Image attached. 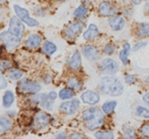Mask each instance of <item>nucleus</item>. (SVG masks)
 <instances>
[{
    "label": "nucleus",
    "mask_w": 149,
    "mask_h": 139,
    "mask_svg": "<svg viewBox=\"0 0 149 139\" xmlns=\"http://www.w3.org/2000/svg\"><path fill=\"white\" fill-rule=\"evenodd\" d=\"M7 76L9 77L12 80H16V79H19L22 76V72L18 69H9L7 71Z\"/></svg>",
    "instance_id": "29"
},
{
    "label": "nucleus",
    "mask_w": 149,
    "mask_h": 139,
    "mask_svg": "<svg viewBox=\"0 0 149 139\" xmlns=\"http://www.w3.org/2000/svg\"><path fill=\"white\" fill-rule=\"evenodd\" d=\"M130 49H131V47H130V44L126 43L125 45H124L122 51L120 52V55H119L120 56V60L122 61V63H123L124 65H126V64H127V62H128V56H129Z\"/></svg>",
    "instance_id": "20"
},
{
    "label": "nucleus",
    "mask_w": 149,
    "mask_h": 139,
    "mask_svg": "<svg viewBox=\"0 0 149 139\" xmlns=\"http://www.w3.org/2000/svg\"><path fill=\"white\" fill-rule=\"evenodd\" d=\"M59 96L61 100H71V98H73V96H74V92H73L72 89H70V88H64V89H61L60 92H59Z\"/></svg>",
    "instance_id": "25"
},
{
    "label": "nucleus",
    "mask_w": 149,
    "mask_h": 139,
    "mask_svg": "<svg viewBox=\"0 0 149 139\" xmlns=\"http://www.w3.org/2000/svg\"><path fill=\"white\" fill-rule=\"evenodd\" d=\"M100 69L104 74H107L108 76H113L119 71V65L114 59L107 58L102 61Z\"/></svg>",
    "instance_id": "4"
},
{
    "label": "nucleus",
    "mask_w": 149,
    "mask_h": 139,
    "mask_svg": "<svg viewBox=\"0 0 149 139\" xmlns=\"http://www.w3.org/2000/svg\"><path fill=\"white\" fill-rule=\"evenodd\" d=\"M81 66V56L78 51H75L70 57V61H69V67L72 70H77Z\"/></svg>",
    "instance_id": "17"
},
{
    "label": "nucleus",
    "mask_w": 149,
    "mask_h": 139,
    "mask_svg": "<svg viewBox=\"0 0 149 139\" xmlns=\"http://www.w3.org/2000/svg\"><path fill=\"white\" fill-rule=\"evenodd\" d=\"M109 24L114 31H121L125 28L126 26V20H124L122 16H112L109 20Z\"/></svg>",
    "instance_id": "14"
},
{
    "label": "nucleus",
    "mask_w": 149,
    "mask_h": 139,
    "mask_svg": "<svg viewBox=\"0 0 149 139\" xmlns=\"http://www.w3.org/2000/svg\"><path fill=\"white\" fill-rule=\"evenodd\" d=\"M12 64L10 61L8 60H1L0 61V70L1 71H5L7 70V69L11 68Z\"/></svg>",
    "instance_id": "31"
},
{
    "label": "nucleus",
    "mask_w": 149,
    "mask_h": 139,
    "mask_svg": "<svg viewBox=\"0 0 149 139\" xmlns=\"http://www.w3.org/2000/svg\"><path fill=\"white\" fill-rule=\"evenodd\" d=\"M56 50H57V46H56L54 43L49 42V41L45 42V44H44V46H43V51L46 55H48V56L53 55V54L56 52Z\"/></svg>",
    "instance_id": "21"
},
{
    "label": "nucleus",
    "mask_w": 149,
    "mask_h": 139,
    "mask_svg": "<svg viewBox=\"0 0 149 139\" xmlns=\"http://www.w3.org/2000/svg\"><path fill=\"white\" fill-rule=\"evenodd\" d=\"M97 139H114V133L112 131H100L95 133Z\"/></svg>",
    "instance_id": "30"
},
{
    "label": "nucleus",
    "mask_w": 149,
    "mask_h": 139,
    "mask_svg": "<svg viewBox=\"0 0 149 139\" xmlns=\"http://www.w3.org/2000/svg\"><path fill=\"white\" fill-rule=\"evenodd\" d=\"M136 80H137V77H136L135 75L127 74L125 76V81H126V83H128V84H132V83L136 82Z\"/></svg>",
    "instance_id": "33"
},
{
    "label": "nucleus",
    "mask_w": 149,
    "mask_h": 139,
    "mask_svg": "<svg viewBox=\"0 0 149 139\" xmlns=\"http://www.w3.org/2000/svg\"><path fill=\"white\" fill-rule=\"evenodd\" d=\"M42 41H43V39L39 34H33V35H30L26 38V45L30 49H37L41 46Z\"/></svg>",
    "instance_id": "13"
},
{
    "label": "nucleus",
    "mask_w": 149,
    "mask_h": 139,
    "mask_svg": "<svg viewBox=\"0 0 149 139\" xmlns=\"http://www.w3.org/2000/svg\"><path fill=\"white\" fill-rule=\"evenodd\" d=\"M104 53H106L107 55H112V54L115 52V47L112 45V44H108V45L104 47Z\"/></svg>",
    "instance_id": "34"
},
{
    "label": "nucleus",
    "mask_w": 149,
    "mask_h": 139,
    "mask_svg": "<svg viewBox=\"0 0 149 139\" xmlns=\"http://www.w3.org/2000/svg\"><path fill=\"white\" fill-rule=\"evenodd\" d=\"M87 13H88V9H87L86 6H85V5H80L74 10V13H73V15H74V17L77 18V20H80V18L85 17V16L87 15Z\"/></svg>",
    "instance_id": "22"
},
{
    "label": "nucleus",
    "mask_w": 149,
    "mask_h": 139,
    "mask_svg": "<svg viewBox=\"0 0 149 139\" xmlns=\"http://www.w3.org/2000/svg\"><path fill=\"white\" fill-rule=\"evenodd\" d=\"M70 139H85V138H84V136L81 135V134H79V133H74V134H72V135H71Z\"/></svg>",
    "instance_id": "39"
},
{
    "label": "nucleus",
    "mask_w": 149,
    "mask_h": 139,
    "mask_svg": "<svg viewBox=\"0 0 149 139\" xmlns=\"http://www.w3.org/2000/svg\"><path fill=\"white\" fill-rule=\"evenodd\" d=\"M13 8H14V11H15L16 15H17V17L19 18L22 22L24 20H26V18L30 17V12H29L28 9L17 5V4H15V5L13 6Z\"/></svg>",
    "instance_id": "18"
},
{
    "label": "nucleus",
    "mask_w": 149,
    "mask_h": 139,
    "mask_svg": "<svg viewBox=\"0 0 149 139\" xmlns=\"http://www.w3.org/2000/svg\"><path fill=\"white\" fill-rule=\"evenodd\" d=\"M100 89L107 96H118L124 92V86L118 78L114 76H104L100 83Z\"/></svg>",
    "instance_id": "1"
},
{
    "label": "nucleus",
    "mask_w": 149,
    "mask_h": 139,
    "mask_svg": "<svg viewBox=\"0 0 149 139\" xmlns=\"http://www.w3.org/2000/svg\"><path fill=\"white\" fill-rule=\"evenodd\" d=\"M7 86V80L2 73H0V89H3Z\"/></svg>",
    "instance_id": "35"
},
{
    "label": "nucleus",
    "mask_w": 149,
    "mask_h": 139,
    "mask_svg": "<svg viewBox=\"0 0 149 139\" xmlns=\"http://www.w3.org/2000/svg\"><path fill=\"white\" fill-rule=\"evenodd\" d=\"M8 31L18 38H22L24 33V24L17 16H12L9 22V29Z\"/></svg>",
    "instance_id": "6"
},
{
    "label": "nucleus",
    "mask_w": 149,
    "mask_h": 139,
    "mask_svg": "<svg viewBox=\"0 0 149 139\" xmlns=\"http://www.w3.org/2000/svg\"><path fill=\"white\" fill-rule=\"evenodd\" d=\"M131 2H133L134 4H140L141 3V0H130Z\"/></svg>",
    "instance_id": "41"
},
{
    "label": "nucleus",
    "mask_w": 149,
    "mask_h": 139,
    "mask_svg": "<svg viewBox=\"0 0 149 139\" xmlns=\"http://www.w3.org/2000/svg\"><path fill=\"white\" fill-rule=\"evenodd\" d=\"M0 1H1V0H0Z\"/></svg>",
    "instance_id": "45"
},
{
    "label": "nucleus",
    "mask_w": 149,
    "mask_h": 139,
    "mask_svg": "<svg viewBox=\"0 0 149 139\" xmlns=\"http://www.w3.org/2000/svg\"><path fill=\"white\" fill-rule=\"evenodd\" d=\"M18 92L22 94H37L41 90V85L38 82L29 79H22L18 82Z\"/></svg>",
    "instance_id": "5"
},
{
    "label": "nucleus",
    "mask_w": 149,
    "mask_h": 139,
    "mask_svg": "<svg viewBox=\"0 0 149 139\" xmlns=\"http://www.w3.org/2000/svg\"><path fill=\"white\" fill-rule=\"evenodd\" d=\"M138 37L140 38H144V37H147L148 36V24L147 22H142V24H139L138 27Z\"/></svg>",
    "instance_id": "28"
},
{
    "label": "nucleus",
    "mask_w": 149,
    "mask_h": 139,
    "mask_svg": "<svg viewBox=\"0 0 149 139\" xmlns=\"http://www.w3.org/2000/svg\"><path fill=\"white\" fill-rule=\"evenodd\" d=\"M50 122V116L46 113H38L33 120V127L36 129H42L46 127Z\"/></svg>",
    "instance_id": "10"
},
{
    "label": "nucleus",
    "mask_w": 149,
    "mask_h": 139,
    "mask_svg": "<svg viewBox=\"0 0 149 139\" xmlns=\"http://www.w3.org/2000/svg\"><path fill=\"white\" fill-rule=\"evenodd\" d=\"M48 98H49V100L51 101L52 103L55 102V100L57 98V94H56L55 92H51L48 94Z\"/></svg>",
    "instance_id": "37"
},
{
    "label": "nucleus",
    "mask_w": 149,
    "mask_h": 139,
    "mask_svg": "<svg viewBox=\"0 0 149 139\" xmlns=\"http://www.w3.org/2000/svg\"><path fill=\"white\" fill-rule=\"evenodd\" d=\"M144 101H145V103H147L148 104V94H145V96H144Z\"/></svg>",
    "instance_id": "42"
},
{
    "label": "nucleus",
    "mask_w": 149,
    "mask_h": 139,
    "mask_svg": "<svg viewBox=\"0 0 149 139\" xmlns=\"http://www.w3.org/2000/svg\"><path fill=\"white\" fill-rule=\"evenodd\" d=\"M79 108V101L76 98H71V101L68 102H64L63 104H61L60 106V111L63 112L64 114L67 115H73L75 114V112L78 110Z\"/></svg>",
    "instance_id": "8"
},
{
    "label": "nucleus",
    "mask_w": 149,
    "mask_h": 139,
    "mask_svg": "<svg viewBox=\"0 0 149 139\" xmlns=\"http://www.w3.org/2000/svg\"><path fill=\"white\" fill-rule=\"evenodd\" d=\"M20 40H22V38H18L16 36L12 35L8 31H2L0 34V42H2L4 44V46H5L8 51L15 50L20 45Z\"/></svg>",
    "instance_id": "3"
},
{
    "label": "nucleus",
    "mask_w": 149,
    "mask_h": 139,
    "mask_svg": "<svg viewBox=\"0 0 149 139\" xmlns=\"http://www.w3.org/2000/svg\"><path fill=\"white\" fill-rule=\"evenodd\" d=\"M98 34H100V31H98L97 27L94 24H89L88 29L83 33V38H84V40H86V41H90V40L95 39L98 36Z\"/></svg>",
    "instance_id": "16"
},
{
    "label": "nucleus",
    "mask_w": 149,
    "mask_h": 139,
    "mask_svg": "<svg viewBox=\"0 0 149 139\" xmlns=\"http://www.w3.org/2000/svg\"><path fill=\"white\" fill-rule=\"evenodd\" d=\"M81 100L84 104L87 105H96L100 102V96L95 92L86 90L81 94Z\"/></svg>",
    "instance_id": "11"
},
{
    "label": "nucleus",
    "mask_w": 149,
    "mask_h": 139,
    "mask_svg": "<svg viewBox=\"0 0 149 139\" xmlns=\"http://www.w3.org/2000/svg\"><path fill=\"white\" fill-rule=\"evenodd\" d=\"M0 139H1V138H0Z\"/></svg>",
    "instance_id": "46"
},
{
    "label": "nucleus",
    "mask_w": 149,
    "mask_h": 139,
    "mask_svg": "<svg viewBox=\"0 0 149 139\" xmlns=\"http://www.w3.org/2000/svg\"><path fill=\"white\" fill-rule=\"evenodd\" d=\"M123 139H135V131L130 126H126L123 129Z\"/></svg>",
    "instance_id": "27"
},
{
    "label": "nucleus",
    "mask_w": 149,
    "mask_h": 139,
    "mask_svg": "<svg viewBox=\"0 0 149 139\" xmlns=\"http://www.w3.org/2000/svg\"><path fill=\"white\" fill-rule=\"evenodd\" d=\"M142 139H148L147 137H145V138H142Z\"/></svg>",
    "instance_id": "44"
},
{
    "label": "nucleus",
    "mask_w": 149,
    "mask_h": 139,
    "mask_svg": "<svg viewBox=\"0 0 149 139\" xmlns=\"http://www.w3.org/2000/svg\"><path fill=\"white\" fill-rule=\"evenodd\" d=\"M58 1H66V0H58Z\"/></svg>",
    "instance_id": "43"
},
{
    "label": "nucleus",
    "mask_w": 149,
    "mask_h": 139,
    "mask_svg": "<svg viewBox=\"0 0 149 139\" xmlns=\"http://www.w3.org/2000/svg\"><path fill=\"white\" fill-rule=\"evenodd\" d=\"M33 101L37 104H40L43 108L47 109V110H50L51 109V106L53 103L49 100L48 98V94H40V96H33Z\"/></svg>",
    "instance_id": "15"
},
{
    "label": "nucleus",
    "mask_w": 149,
    "mask_h": 139,
    "mask_svg": "<svg viewBox=\"0 0 149 139\" xmlns=\"http://www.w3.org/2000/svg\"><path fill=\"white\" fill-rule=\"evenodd\" d=\"M82 53H83V55L86 57V59H88L90 61L98 60L100 56L98 50L96 49L94 46H91V45L84 46V47L82 48Z\"/></svg>",
    "instance_id": "12"
},
{
    "label": "nucleus",
    "mask_w": 149,
    "mask_h": 139,
    "mask_svg": "<svg viewBox=\"0 0 149 139\" xmlns=\"http://www.w3.org/2000/svg\"><path fill=\"white\" fill-rule=\"evenodd\" d=\"M116 106H117V102H115V101L107 102V103H104V106H102V111L106 114H111L116 109Z\"/></svg>",
    "instance_id": "26"
},
{
    "label": "nucleus",
    "mask_w": 149,
    "mask_h": 139,
    "mask_svg": "<svg viewBox=\"0 0 149 139\" xmlns=\"http://www.w3.org/2000/svg\"><path fill=\"white\" fill-rule=\"evenodd\" d=\"M136 113H137L138 116H140V117L148 118V116H149L148 110L145 108H143V107H138L137 110H136Z\"/></svg>",
    "instance_id": "32"
},
{
    "label": "nucleus",
    "mask_w": 149,
    "mask_h": 139,
    "mask_svg": "<svg viewBox=\"0 0 149 139\" xmlns=\"http://www.w3.org/2000/svg\"><path fill=\"white\" fill-rule=\"evenodd\" d=\"M145 46H147V43H146V42H138L137 44L134 45L133 51H138V50L142 49V48L145 47Z\"/></svg>",
    "instance_id": "36"
},
{
    "label": "nucleus",
    "mask_w": 149,
    "mask_h": 139,
    "mask_svg": "<svg viewBox=\"0 0 149 139\" xmlns=\"http://www.w3.org/2000/svg\"><path fill=\"white\" fill-rule=\"evenodd\" d=\"M55 139H67V135L65 133H59L57 136H56V138Z\"/></svg>",
    "instance_id": "40"
},
{
    "label": "nucleus",
    "mask_w": 149,
    "mask_h": 139,
    "mask_svg": "<svg viewBox=\"0 0 149 139\" xmlns=\"http://www.w3.org/2000/svg\"><path fill=\"white\" fill-rule=\"evenodd\" d=\"M82 118L85 122V125L89 130H95L102 127L104 121V116L96 108H90L82 113Z\"/></svg>",
    "instance_id": "2"
},
{
    "label": "nucleus",
    "mask_w": 149,
    "mask_h": 139,
    "mask_svg": "<svg viewBox=\"0 0 149 139\" xmlns=\"http://www.w3.org/2000/svg\"><path fill=\"white\" fill-rule=\"evenodd\" d=\"M67 85H68V87L70 89H74L76 92H79L81 89V87H82V84L77 78H70L67 81Z\"/></svg>",
    "instance_id": "24"
},
{
    "label": "nucleus",
    "mask_w": 149,
    "mask_h": 139,
    "mask_svg": "<svg viewBox=\"0 0 149 139\" xmlns=\"http://www.w3.org/2000/svg\"><path fill=\"white\" fill-rule=\"evenodd\" d=\"M82 29H83L82 22H73V24H71L70 26L67 28V29L65 31V36H66L67 39L72 40L82 31Z\"/></svg>",
    "instance_id": "9"
},
{
    "label": "nucleus",
    "mask_w": 149,
    "mask_h": 139,
    "mask_svg": "<svg viewBox=\"0 0 149 139\" xmlns=\"http://www.w3.org/2000/svg\"><path fill=\"white\" fill-rule=\"evenodd\" d=\"M12 122L5 117H0V133L6 132L11 128Z\"/></svg>",
    "instance_id": "23"
},
{
    "label": "nucleus",
    "mask_w": 149,
    "mask_h": 139,
    "mask_svg": "<svg viewBox=\"0 0 149 139\" xmlns=\"http://www.w3.org/2000/svg\"><path fill=\"white\" fill-rule=\"evenodd\" d=\"M118 12V8L115 5H113L111 2L104 1L100 2L98 5V13L102 16L104 17H109V16H115Z\"/></svg>",
    "instance_id": "7"
},
{
    "label": "nucleus",
    "mask_w": 149,
    "mask_h": 139,
    "mask_svg": "<svg viewBox=\"0 0 149 139\" xmlns=\"http://www.w3.org/2000/svg\"><path fill=\"white\" fill-rule=\"evenodd\" d=\"M14 102V94L10 90H7V92L4 94L3 98H2V104H3V107L5 108H8L10 107Z\"/></svg>",
    "instance_id": "19"
},
{
    "label": "nucleus",
    "mask_w": 149,
    "mask_h": 139,
    "mask_svg": "<svg viewBox=\"0 0 149 139\" xmlns=\"http://www.w3.org/2000/svg\"><path fill=\"white\" fill-rule=\"evenodd\" d=\"M148 130H149L148 125H147V124H145V125L141 128V130H140V133L143 134V135H145V136H148V132H149Z\"/></svg>",
    "instance_id": "38"
}]
</instances>
